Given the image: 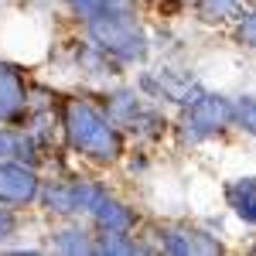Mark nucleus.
Segmentation results:
<instances>
[{
  "label": "nucleus",
  "mask_w": 256,
  "mask_h": 256,
  "mask_svg": "<svg viewBox=\"0 0 256 256\" xmlns=\"http://www.w3.org/2000/svg\"><path fill=\"white\" fill-rule=\"evenodd\" d=\"M192 236V253H222V242L212 239L208 232H198V229H188Z\"/></svg>",
  "instance_id": "6ab92c4d"
},
{
  "label": "nucleus",
  "mask_w": 256,
  "mask_h": 256,
  "mask_svg": "<svg viewBox=\"0 0 256 256\" xmlns=\"http://www.w3.org/2000/svg\"><path fill=\"white\" fill-rule=\"evenodd\" d=\"M126 130H134V134H140V137H158L160 130H164V120H160V113L140 106V113L126 123Z\"/></svg>",
  "instance_id": "4468645a"
},
{
  "label": "nucleus",
  "mask_w": 256,
  "mask_h": 256,
  "mask_svg": "<svg viewBox=\"0 0 256 256\" xmlns=\"http://www.w3.org/2000/svg\"><path fill=\"white\" fill-rule=\"evenodd\" d=\"M89 34L106 55L120 62H140L147 55V38H144V28H140L134 7L106 4V10L89 20Z\"/></svg>",
  "instance_id": "f03ea898"
},
{
  "label": "nucleus",
  "mask_w": 256,
  "mask_h": 256,
  "mask_svg": "<svg viewBox=\"0 0 256 256\" xmlns=\"http://www.w3.org/2000/svg\"><path fill=\"white\" fill-rule=\"evenodd\" d=\"M239 44H246V48H256V10L250 14V18H242V24H239L236 31Z\"/></svg>",
  "instance_id": "412c9836"
},
{
  "label": "nucleus",
  "mask_w": 256,
  "mask_h": 256,
  "mask_svg": "<svg viewBox=\"0 0 256 256\" xmlns=\"http://www.w3.org/2000/svg\"><path fill=\"white\" fill-rule=\"evenodd\" d=\"M239 10L236 0H198V14L205 20H226Z\"/></svg>",
  "instance_id": "2eb2a0df"
},
{
  "label": "nucleus",
  "mask_w": 256,
  "mask_h": 256,
  "mask_svg": "<svg viewBox=\"0 0 256 256\" xmlns=\"http://www.w3.org/2000/svg\"><path fill=\"white\" fill-rule=\"evenodd\" d=\"M41 198L52 212H76V188L72 184H52L41 192Z\"/></svg>",
  "instance_id": "f8f14e48"
},
{
  "label": "nucleus",
  "mask_w": 256,
  "mask_h": 256,
  "mask_svg": "<svg viewBox=\"0 0 256 256\" xmlns=\"http://www.w3.org/2000/svg\"><path fill=\"white\" fill-rule=\"evenodd\" d=\"M232 123H239L246 134L256 137V99L253 96H242L236 106H232Z\"/></svg>",
  "instance_id": "dca6fc26"
},
{
  "label": "nucleus",
  "mask_w": 256,
  "mask_h": 256,
  "mask_svg": "<svg viewBox=\"0 0 256 256\" xmlns=\"http://www.w3.org/2000/svg\"><path fill=\"white\" fill-rule=\"evenodd\" d=\"M229 205L236 208V216L242 222L256 226V178H242L239 184L229 188Z\"/></svg>",
  "instance_id": "0eeeda50"
},
{
  "label": "nucleus",
  "mask_w": 256,
  "mask_h": 256,
  "mask_svg": "<svg viewBox=\"0 0 256 256\" xmlns=\"http://www.w3.org/2000/svg\"><path fill=\"white\" fill-rule=\"evenodd\" d=\"M164 253L192 256V236H188V229H171V232H164Z\"/></svg>",
  "instance_id": "f3484780"
},
{
  "label": "nucleus",
  "mask_w": 256,
  "mask_h": 256,
  "mask_svg": "<svg viewBox=\"0 0 256 256\" xmlns=\"http://www.w3.org/2000/svg\"><path fill=\"white\" fill-rule=\"evenodd\" d=\"M68 4H72V10H76L82 20H92L96 14L106 10V0H68Z\"/></svg>",
  "instance_id": "aec40b11"
},
{
  "label": "nucleus",
  "mask_w": 256,
  "mask_h": 256,
  "mask_svg": "<svg viewBox=\"0 0 256 256\" xmlns=\"http://www.w3.org/2000/svg\"><path fill=\"white\" fill-rule=\"evenodd\" d=\"M28 92L14 65H0V120H14L24 110Z\"/></svg>",
  "instance_id": "39448f33"
},
{
  "label": "nucleus",
  "mask_w": 256,
  "mask_h": 256,
  "mask_svg": "<svg viewBox=\"0 0 256 256\" xmlns=\"http://www.w3.org/2000/svg\"><path fill=\"white\" fill-rule=\"evenodd\" d=\"M92 253H140V246H137V242H130L126 232L102 229V236L92 242Z\"/></svg>",
  "instance_id": "9b49d317"
},
{
  "label": "nucleus",
  "mask_w": 256,
  "mask_h": 256,
  "mask_svg": "<svg viewBox=\"0 0 256 256\" xmlns=\"http://www.w3.org/2000/svg\"><path fill=\"white\" fill-rule=\"evenodd\" d=\"M92 216H96V222L102 229H116V232H130L134 229V212L126 205H120L116 198H106V192L92 205Z\"/></svg>",
  "instance_id": "423d86ee"
},
{
  "label": "nucleus",
  "mask_w": 256,
  "mask_h": 256,
  "mask_svg": "<svg viewBox=\"0 0 256 256\" xmlns=\"http://www.w3.org/2000/svg\"><path fill=\"white\" fill-rule=\"evenodd\" d=\"M79 62H82V65H89L92 72H99V76L110 68V62H106V52H102L99 44H89V48H82V52H79Z\"/></svg>",
  "instance_id": "a211bd4d"
},
{
  "label": "nucleus",
  "mask_w": 256,
  "mask_h": 256,
  "mask_svg": "<svg viewBox=\"0 0 256 256\" xmlns=\"http://www.w3.org/2000/svg\"><path fill=\"white\" fill-rule=\"evenodd\" d=\"M14 229H18V218L10 216L7 208H0V242H4V239H10V236H14Z\"/></svg>",
  "instance_id": "4be33fe9"
},
{
  "label": "nucleus",
  "mask_w": 256,
  "mask_h": 256,
  "mask_svg": "<svg viewBox=\"0 0 256 256\" xmlns=\"http://www.w3.org/2000/svg\"><path fill=\"white\" fill-rule=\"evenodd\" d=\"M253 253H256V246H253Z\"/></svg>",
  "instance_id": "5701e85b"
},
{
  "label": "nucleus",
  "mask_w": 256,
  "mask_h": 256,
  "mask_svg": "<svg viewBox=\"0 0 256 256\" xmlns=\"http://www.w3.org/2000/svg\"><path fill=\"white\" fill-rule=\"evenodd\" d=\"M18 158L28 160V164H38V154H34V137L28 134H14V130H0V160Z\"/></svg>",
  "instance_id": "6e6552de"
},
{
  "label": "nucleus",
  "mask_w": 256,
  "mask_h": 256,
  "mask_svg": "<svg viewBox=\"0 0 256 256\" xmlns=\"http://www.w3.org/2000/svg\"><path fill=\"white\" fill-rule=\"evenodd\" d=\"M140 96L137 92H116V96H110V120L116 123V126H126L130 120L140 113Z\"/></svg>",
  "instance_id": "9d476101"
},
{
  "label": "nucleus",
  "mask_w": 256,
  "mask_h": 256,
  "mask_svg": "<svg viewBox=\"0 0 256 256\" xmlns=\"http://www.w3.org/2000/svg\"><path fill=\"white\" fill-rule=\"evenodd\" d=\"M232 123V102L222 96H202L198 102L188 106V116H184V140H198L212 137V134H222L226 126Z\"/></svg>",
  "instance_id": "7ed1b4c3"
},
{
  "label": "nucleus",
  "mask_w": 256,
  "mask_h": 256,
  "mask_svg": "<svg viewBox=\"0 0 256 256\" xmlns=\"http://www.w3.org/2000/svg\"><path fill=\"white\" fill-rule=\"evenodd\" d=\"M160 92L168 99H174V102H181V106H192V102H198L205 96L192 79H181V76H164L160 79Z\"/></svg>",
  "instance_id": "1a4fd4ad"
},
{
  "label": "nucleus",
  "mask_w": 256,
  "mask_h": 256,
  "mask_svg": "<svg viewBox=\"0 0 256 256\" xmlns=\"http://www.w3.org/2000/svg\"><path fill=\"white\" fill-rule=\"evenodd\" d=\"M55 250L68 253V256H79V253H92V242L86 239L82 229H62L58 236H55Z\"/></svg>",
  "instance_id": "ddd939ff"
},
{
  "label": "nucleus",
  "mask_w": 256,
  "mask_h": 256,
  "mask_svg": "<svg viewBox=\"0 0 256 256\" xmlns=\"http://www.w3.org/2000/svg\"><path fill=\"white\" fill-rule=\"evenodd\" d=\"M38 195V174L28 164H0V205H31Z\"/></svg>",
  "instance_id": "20e7f679"
},
{
  "label": "nucleus",
  "mask_w": 256,
  "mask_h": 256,
  "mask_svg": "<svg viewBox=\"0 0 256 256\" xmlns=\"http://www.w3.org/2000/svg\"><path fill=\"white\" fill-rule=\"evenodd\" d=\"M65 137L68 144L86 154L89 160H99V164H110L123 154V140H120L113 120H106L96 106H89L86 99H68L65 102Z\"/></svg>",
  "instance_id": "f257e3e1"
}]
</instances>
